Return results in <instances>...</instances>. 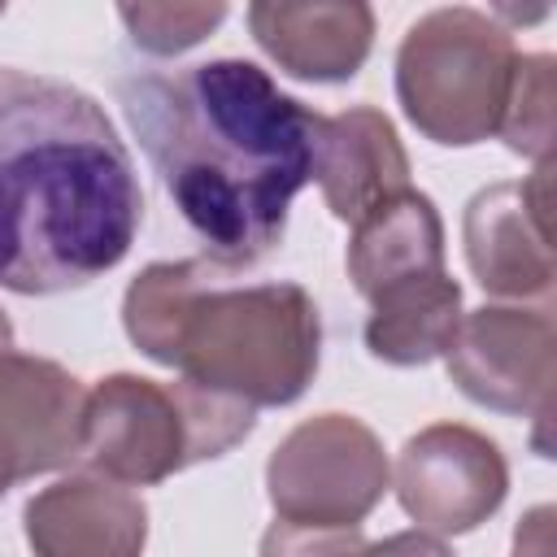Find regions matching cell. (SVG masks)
I'll list each match as a JSON object with an SVG mask.
<instances>
[{"label": "cell", "mask_w": 557, "mask_h": 557, "mask_svg": "<svg viewBox=\"0 0 557 557\" xmlns=\"http://www.w3.org/2000/svg\"><path fill=\"white\" fill-rule=\"evenodd\" d=\"M505 483L500 448L453 422L418 431L396 457V496L405 513L435 535L474 531L505 500Z\"/></svg>", "instance_id": "52a82bcc"}, {"label": "cell", "mask_w": 557, "mask_h": 557, "mask_svg": "<svg viewBox=\"0 0 557 557\" xmlns=\"http://www.w3.org/2000/svg\"><path fill=\"white\" fill-rule=\"evenodd\" d=\"M518 52L505 26L479 9L418 17L396 52V96L409 122L435 144H479L500 131Z\"/></svg>", "instance_id": "5b68a950"}, {"label": "cell", "mask_w": 557, "mask_h": 557, "mask_svg": "<svg viewBox=\"0 0 557 557\" xmlns=\"http://www.w3.org/2000/svg\"><path fill=\"white\" fill-rule=\"evenodd\" d=\"M83 400L87 392L57 361L0 352V496L78 457Z\"/></svg>", "instance_id": "9c48e42d"}, {"label": "cell", "mask_w": 557, "mask_h": 557, "mask_svg": "<svg viewBox=\"0 0 557 557\" xmlns=\"http://www.w3.org/2000/svg\"><path fill=\"white\" fill-rule=\"evenodd\" d=\"M117 100L209 261L248 270L274 252L296 191L313 178L322 113L239 57L122 74Z\"/></svg>", "instance_id": "6da1fadb"}, {"label": "cell", "mask_w": 557, "mask_h": 557, "mask_svg": "<svg viewBox=\"0 0 557 557\" xmlns=\"http://www.w3.org/2000/svg\"><path fill=\"white\" fill-rule=\"evenodd\" d=\"M553 61L548 57H518V74H513V91L500 117V139L513 152L540 157V165L548 161V139H553Z\"/></svg>", "instance_id": "2e32d148"}, {"label": "cell", "mask_w": 557, "mask_h": 557, "mask_svg": "<svg viewBox=\"0 0 557 557\" xmlns=\"http://www.w3.org/2000/svg\"><path fill=\"white\" fill-rule=\"evenodd\" d=\"M9 348H13V326H9V318L0 309V352H9Z\"/></svg>", "instance_id": "ffe728a7"}, {"label": "cell", "mask_w": 557, "mask_h": 557, "mask_svg": "<svg viewBox=\"0 0 557 557\" xmlns=\"http://www.w3.org/2000/svg\"><path fill=\"white\" fill-rule=\"evenodd\" d=\"M453 383L500 413L548 422L553 392V318L548 309H479L457 322L448 344Z\"/></svg>", "instance_id": "ba28073f"}, {"label": "cell", "mask_w": 557, "mask_h": 557, "mask_svg": "<svg viewBox=\"0 0 557 557\" xmlns=\"http://www.w3.org/2000/svg\"><path fill=\"white\" fill-rule=\"evenodd\" d=\"M0 13H4V9H0Z\"/></svg>", "instance_id": "44dd1931"}, {"label": "cell", "mask_w": 557, "mask_h": 557, "mask_svg": "<svg viewBox=\"0 0 557 557\" xmlns=\"http://www.w3.org/2000/svg\"><path fill=\"white\" fill-rule=\"evenodd\" d=\"M548 161L531 183H496L466 209V257L496 296H548Z\"/></svg>", "instance_id": "30bf717a"}, {"label": "cell", "mask_w": 557, "mask_h": 557, "mask_svg": "<svg viewBox=\"0 0 557 557\" xmlns=\"http://www.w3.org/2000/svg\"><path fill=\"white\" fill-rule=\"evenodd\" d=\"M440 270H444V226L431 196L405 187L383 205H374L352 226L348 278L366 300Z\"/></svg>", "instance_id": "5bb4252c"}, {"label": "cell", "mask_w": 557, "mask_h": 557, "mask_svg": "<svg viewBox=\"0 0 557 557\" xmlns=\"http://www.w3.org/2000/svg\"><path fill=\"white\" fill-rule=\"evenodd\" d=\"M374 313L366 322V348L387 366H422L448 352L461 322V287L448 270L400 283L370 300Z\"/></svg>", "instance_id": "9a60e30c"}, {"label": "cell", "mask_w": 557, "mask_h": 557, "mask_svg": "<svg viewBox=\"0 0 557 557\" xmlns=\"http://www.w3.org/2000/svg\"><path fill=\"white\" fill-rule=\"evenodd\" d=\"M383 553H387V557H453L435 535H422V531L387 535V540H383Z\"/></svg>", "instance_id": "d6986e66"}, {"label": "cell", "mask_w": 557, "mask_h": 557, "mask_svg": "<svg viewBox=\"0 0 557 557\" xmlns=\"http://www.w3.org/2000/svg\"><path fill=\"white\" fill-rule=\"evenodd\" d=\"M139 222L135 161L96 96L0 70V287H87L131 252Z\"/></svg>", "instance_id": "7a4b0ae2"}, {"label": "cell", "mask_w": 557, "mask_h": 557, "mask_svg": "<svg viewBox=\"0 0 557 557\" xmlns=\"http://www.w3.org/2000/svg\"><path fill=\"white\" fill-rule=\"evenodd\" d=\"M117 17L144 52L178 57L226 17V4H122Z\"/></svg>", "instance_id": "e0dca14e"}, {"label": "cell", "mask_w": 557, "mask_h": 557, "mask_svg": "<svg viewBox=\"0 0 557 557\" xmlns=\"http://www.w3.org/2000/svg\"><path fill=\"white\" fill-rule=\"evenodd\" d=\"M313 178L331 213L357 226L374 205L409 187V161L392 122L379 109L361 104L339 117H322Z\"/></svg>", "instance_id": "7c38bea8"}, {"label": "cell", "mask_w": 557, "mask_h": 557, "mask_svg": "<svg viewBox=\"0 0 557 557\" xmlns=\"http://www.w3.org/2000/svg\"><path fill=\"white\" fill-rule=\"evenodd\" d=\"M252 431V405L205 392L187 379H100L83 400L78 457L122 487L161 483L196 461L222 457Z\"/></svg>", "instance_id": "277c9868"}, {"label": "cell", "mask_w": 557, "mask_h": 557, "mask_svg": "<svg viewBox=\"0 0 557 557\" xmlns=\"http://www.w3.org/2000/svg\"><path fill=\"white\" fill-rule=\"evenodd\" d=\"M131 344L178 379L244 400L292 405L313 370L322 322L300 283H244L209 257L152 261L122 300Z\"/></svg>", "instance_id": "3957f363"}, {"label": "cell", "mask_w": 557, "mask_h": 557, "mask_svg": "<svg viewBox=\"0 0 557 557\" xmlns=\"http://www.w3.org/2000/svg\"><path fill=\"white\" fill-rule=\"evenodd\" d=\"M265 487L278 522L344 531L387 492V457L374 431L348 413L300 422L270 457Z\"/></svg>", "instance_id": "8992f818"}, {"label": "cell", "mask_w": 557, "mask_h": 557, "mask_svg": "<svg viewBox=\"0 0 557 557\" xmlns=\"http://www.w3.org/2000/svg\"><path fill=\"white\" fill-rule=\"evenodd\" d=\"M144 540V500L100 474H70L26 505V544L35 557H139Z\"/></svg>", "instance_id": "8fae6325"}, {"label": "cell", "mask_w": 557, "mask_h": 557, "mask_svg": "<svg viewBox=\"0 0 557 557\" xmlns=\"http://www.w3.org/2000/svg\"><path fill=\"white\" fill-rule=\"evenodd\" d=\"M261 557H387V553H383V544H366L357 535V527L318 531V527L274 522L261 535Z\"/></svg>", "instance_id": "ac0fdd59"}, {"label": "cell", "mask_w": 557, "mask_h": 557, "mask_svg": "<svg viewBox=\"0 0 557 557\" xmlns=\"http://www.w3.org/2000/svg\"><path fill=\"white\" fill-rule=\"evenodd\" d=\"M248 26L287 74L313 83L352 78L374 39L366 4H252Z\"/></svg>", "instance_id": "4fadbf2b"}]
</instances>
